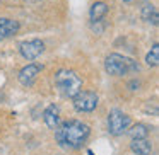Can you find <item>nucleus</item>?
Listing matches in <instances>:
<instances>
[{"mask_svg":"<svg viewBox=\"0 0 159 155\" xmlns=\"http://www.w3.org/2000/svg\"><path fill=\"white\" fill-rule=\"evenodd\" d=\"M91 135V128L86 123L79 119H69L58 123L55 128V140L62 148H69V150H77L80 148L86 140Z\"/></svg>","mask_w":159,"mask_h":155,"instance_id":"nucleus-1","label":"nucleus"},{"mask_svg":"<svg viewBox=\"0 0 159 155\" xmlns=\"http://www.w3.org/2000/svg\"><path fill=\"white\" fill-rule=\"evenodd\" d=\"M55 85L63 97H70L72 99L77 92L82 90V79L74 70L62 68L55 73Z\"/></svg>","mask_w":159,"mask_h":155,"instance_id":"nucleus-2","label":"nucleus"},{"mask_svg":"<svg viewBox=\"0 0 159 155\" xmlns=\"http://www.w3.org/2000/svg\"><path fill=\"white\" fill-rule=\"evenodd\" d=\"M104 68L110 75H115V77H123L127 73L139 72L137 62H134L132 58H127L123 55H118V53H111V55L106 56Z\"/></svg>","mask_w":159,"mask_h":155,"instance_id":"nucleus-3","label":"nucleus"},{"mask_svg":"<svg viewBox=\"0 0 159 155\" xmlns=\"http://www.w3.org/2000/svg\"><path fill=\"white\" fill-rule=\"evenodd\" d=\"M130 126V116L125 114L120 109H113L108 114V131H110L113 136H120Z\"/></svg>","mask_w":159,"mask_h":155,"instance_id":"nucleus-4","label":"nucleus"},{"mask_svg":"<svg viewBox=\"0 0 159 155\" xmlns=\"http://www.w3.org/2000/svg\"><path fill=\"white\" fill-rule=\"evenodd\" d=\"M72 99H74V107H75L77 113H91L98 106V96L96 92H91V90H80Z\"/></svg>","mask_w":159,"mask_h":155,"instance_id":"nucleus-5","label":"nucleus"},{"mask_svg":"<svg viewBox=\"0 0 159 155\" xmlns=\"http://www.w3.org/2000/svg\"><path fill=\"white\" fill-rule=\"evenodd\" d=\"M19 51H21L22 58L26 60H34L45 51V43L41 39H29V41L21 43L19 46Z\"/></svg>","mask_w":159,"mask_h":155,"instance_id":"nucleus-6","label":"nucleus"},{"mask_svg":"<svg viewBox=\"0 0 159 155\" xmlns=\"http://www.w3.org/2000/svg\"><path fill=\"white\" fill-rule=\"evenodd\" d=\"M41 70H43V65H39V63H29V65H26L19 72V82L26 87H31Z\"/></svg>","mask_w":159,"mask_h":155,"instance_id":"nucleus-7","label":"nucleus"},{"mask_svg":"<svg viewBox=\"0 0 159 155\" xmlns=\"http://www.w3.org/2000/svg\"><path fill=\"white\" fill-rule=\"evenodd\" d=\"M19 28H21V24L14 19H0V39H7L17 34Z\"/></svg>","mask_w":159,"mask_h":155,"instance_id":"nucleus-8","label":"nucleus"},{"mask_svg":"<svg viewBox=\"0 0 159 155\" xmlns=\"http://www.w3.org/2000/svg\"><path fill=\"white\" fill-rule=\"evenodd\" d=\"M43 119H45L46 126L52 128V130H55V128L58 126V123H60V109H58V106L50 104V106L45 109V113H43Z\"/></svg>","mask_w":159,"mask_h":155,"instance_id":"nucleus-9","label":"nucleus"},{"mask_svg":"<svg viewBox=\"0 0 159 155\" xmlns=\"http://www.w3.org/2000/svg\"><path fill=\"white\" fill-rule=\"evenodd\" d=\"M130 148L137 155H151L152 152V143L147 138H134L130 143Z\"/></svg>","mask_w":159,"mask_h":155,"instance_id":"nucleus-10","label":"nucleus"},{"mask_svg":"<svg viewBox=\"0 0 159 155\" xmlns=\"http://www.w3.org/2000/svg\"><path fill=\"white\" fill-rule=\"evenodd\" d=\"M106 14H108V5L104 4V2H94V4L91 5L89 17L93 22H99Z\"/></svg>","mask_w":159,"mask_h":155,"instance_id":"nucleus-11","label":"nucleus"},{"mask_svg":"<svg viewBox=\"0 0 159 155\" xmlns=\"http://www.w3.org/2000/svg\"><path fill=\"white\" fill-rule=\"evenodd\" d=\"M142 19L147 22H152V24H157V11H156L154 5L147 4L142 9Z\"/></svg>","mask_w":159,"mask_h":155,"instance_id":"nucleus-12","label":"nucleus"},{"mask_svg":"<svg viewBox=\"0 0 159 155\" xmlns=\"http://www.w3.org/2000/svg\"><path fill=\"white\" fill-rule=\"evenodd\" d=\"M145 63H147L149 67H157L159 65V45L157 43H154L151 48V51L147 53V56H145Z\"/></svg>","mask_w":159,"mask_h":155,"instance_id":"nucleus-13","label":"nucleus"},{"mask_svg":"<svg viewBox=\"0 0 159 155\" xmlns=\"http://www.w3.org/2000/svg\"><path fill=\"white\" fill-rule=\"evenodd\" d=\"M128 135L132 136V140H134V138H147L149 130H147V126H145V124L139 123V124H135L132 130H128Z\"/></svg>","mask_w":159,"mask_h":155,"instance_id":"nucleus-14","label":"nucleus"},{"mask_svg":"<svg viewBox=\"0 0 159 155\" xmlns=\"http://www.w3.org/2000/svg\"><path fill=\"white\" fill-rule=\"evenodd\" d=\"M123 2H132V0H123Z\"/></svg>","mask_w":159,"mask_h":155,"instance_id":"nucleus-15","label":"nucleus"}]
</instances>
